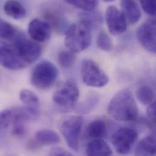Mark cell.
I'll return each instance as SVG.
<instances>
[{
	"mask_svg": "<svg viewBox=\"0 0 156 156\" xmlns=\"http://www.w3.org/2000/svg\"><path fill=\"white\" fill-rule=\"evenodd\" d=\"M140 2L144 11L151 15L156 14V0H140Z\"/></svg>",
	"mask_w": 156,
	"mask_h": 156,
	"instance_id": "obj_29",
	"label": "cell"
},
{
	"mask_svg": "<svg viewBox=\"0 0 156 156\" xmlns=\"http://www.w3.org/2000/svg\"><path fill=\"white\" fill-rule=\"evenodd\" d=\"M108 112L114 119L120 122H134L139 117V109L132 92L122 89L111 98Z\"/></svg>",
	"mask_w": 156,
	"mask_h": 156,
	"instance_id": "obj_2",
	"label": "cell"
},
{
	"mask_svg": "<svg viewBox=\"0 0 156 156\" xmlns=\"http://www.w3.org/2000/svg\"><path fill=\"white\" fill-rule=\"evenodd\" d=\"M49 155L55 156H72V154L63 148L56 147L52 148L50 150Z\"/></svg>",
	"mask_w": 156,
	"mask_h": 156,
	"instance_id": "obj_31",
	"label": "cell"
},
{
	"mask_svg": "<svg viewBox=\"0 0 156 156\" xmlns=\"http://www.w3.org/2000/svg\"><path fill=\"white\" fill-rule=\"evenodd\" d=\"M147 115L148 123L151 128L155 129L156 124V101H153L149 105L147 109Z\"/></svg>",
	"mask_w": 156,
	"mask_h": 156,
	"instance_id": "obj_30",
	"label": "cell"
},
{
	"mask_svg": "<svg viewBox=\"0 0 156 156\" xmlns=\"http://www.w3.org/2000/svg\"><path fill=\"white\" fill-rule=\"evenodd\" d=\"M11 42L28 65L35 62L42 54V48L40 45L36 41L27 38L22 33H20L17 38Z\"/></svg>",
	"mask_w": 156,
	"mask_h": 156,
	"instance_id": "obj_10",
	"label": "cell"
},
{
	"mask_svg": "<svg viewBox=\"0 0 156 156\" xmlns=\"http://www.w3.org/2000/svg\"><path fill=\"white\" fill-rule=\"evenodd\" d=\"M105 21L109 32L119 35L127 29V21L123 12L114 5L109 6L105 12Z\"/></svg>",
	"mask_w": 156,
	"mask_h": 156,
	"instance_id": "obj_12",
	"label": "cell"
},
{
	"mask_svg": "<svg viewBox=\"0 0 156 156\" xmlns=\"http://www.w3.org/2000/svg\"><path fill=\"white\" fill-rule=\"evenodd\" d=\"M20 98L25 106L38 108L40 100L38 97L33 91L29 89H23L20 93Z\"/></svg>",
	"mask_w": 156,
	"mask_h": 156,
	"instance_id": "obj_24",
	"label": "cell"
},
{
	"mask_svg": "<svg viewBox=\"0 0 156 156\" xmlns=\"http://www.w3.org/2000/svg\"><path fill=\"white\" fill-rule=\"evenodd\" d=\"M58 76L56 66L48 60L39 62L33 69L31 74V83L38 89H48L55 83Z\"/></svg>",
	"mask_w": 156,
	"mask_h": 156,
	"instance_id": "obj_5",
	"label": "cell"
},
{
	"mask_svg": "<svg viewBox=\"0 0 156 156\" xmlns=\"http://www.w3.org/2000/svg\"><path fill=\"white\" fill-rule=\"evenodd\" d=\"M91 41V30L80 21L69 26L65 32V46L75 53L87 49Z\"/></svg>",
	"mask_w": 156,
	"mask_h": 156,
	"instance_id": "obj_4",
	"label": "cell"
},
{
	"mask_svg": "<svg viewBox=\"0 0 156 156\" xmlns=\"http://www.w3.org/2000/svg\"><path fill=\"white\" fill-rule=\"evenodd\" d=\"M38 115V108L26 106L7 109L0 112V127H10L14 136L21 137L26 133L28 122L35 120Z\"/></svg>",
	"mask_w": 156,
	"mask_h": 156,
	"instance_id": "obj_1",
	"label": "cell"
},
{
	"mask_svg": "<svg viewBox=\"0 0 156 156\" xmlns=\"http://www.w3.org/2000/svg\"><path fill=\"white\" fill-rule=\"evenodd\" d=\"M81 76L83 81L88 86L102 87L109 82V77L94 61L85 59L81 66Z\"/></svg>",
	"mask_w": 156,
	"mask_h": 156,
	"instance_id": "obj_6",
	"label": "cell"
},
{
	"mask_svg": "<svg viewBox=\"0 0 156 156\" xmlns=\"http://www.w3.org/2000/svg\"><path fill=\"white\" fill-rule=\"evenodd\" d=\"M107 132V126L105 122L101 119H96L90 122L86 131V136L91 139H102Z\"/></svg>",
	"mask_w": 156,
	"mask_h": 156,
	"instance_id": "obj_20",
	"label": "cell"
},
{
	"mask_svg": "<svg viewBox=\"0 0 156 156\" xmlns=\"http://www.w3.org/2000/svg\"><path fill=\"white\" fill-rule=\"evenodd\" d=\"M3 9L8 16L15 20L24 18L27 13L26 9L23 5L16 0L7 1L4 4Z\"/></svg>",
	"mask_w": 156,
	"mask_h": 156,
	"instance_id": "obj_18",
	"label": "cell"
},
{
	"mask_svg": "<svg viewBox=\"0 0 156 156\" xmlns=\"http://www.w3.org/2000/svg\"><path fill=\"white\" fill-rule=\"evenodd\" d=\"M79 95L76 81L73 79H68L56 90L52 100L58 111L69 112L76 108Z\"/></svg>",
	"mask_w": 156,
	"mask_h": 156,
	"instance_id": "obj_3",
	"label": "cell"
},
{
	"mask_svg": "<svg viewBox=\"0 0 156 156\" xmlns=\"http://www.w3.org/2000/svg\"><path fill=\"white\" fill-rule=\"evenodd\" d=\"M156 153V137L149 136L142 139L136 150L137 156H155Z\"/></svg>",
	"mask_w": 156,
	"mask_h": 156,
	"instance_id": "obj_19",
	"label": "cell"
},
{
	"mask_svg": "<svg viewBox=\"0 0 156 156\" xmlns=\"http://www.w3.org/2000/svg\"><path fill=\"white\" fill-rule=\"evenodd\" d=\"M99 101V96L98 94L92 93L88 95L84 101L79 106V111L86 114L91 111L97 105Z\"/></svg>",
	"mask_w": 156,
	"mask_h": 156,
	"instance_id": "obj_27",
	"label": "cell"
},
{
	"mask_svg": "<svg viewBox=\"0 0 156 156\" xmlns=\"http://www.w3.org/2000/svg\"><path fill=\"white\" fill-rule=\"evenodd\" d=\"M80 21L87 26L90 30L98 27L103 22V16L100 12L95 10L83 12L80 17Z\"/></svg>",
	"mask_w": 156,
	"mask_h": 156,
	"instance_id": "obj_21",
	"label": "cell"
},
{
	"mask_svg": "<svg viewBox=\"0 0 156 156\" xmlns=\"http://www.w3.org/2000/svg\"><path fill=\"white\" fill-rule=\"evenodd\" d=\"M136 97L144 105H148L154 101L155 93L153 88L147 85H142L136 90Z\"/></svg>",
	"mask_w": 156,
	"mask_h": 156,
	"instance_id": "obj_23",
	"label": "cell"
},
{
	"mask_svg": "<svg viewBox=\"0 0 156 156\" xmlns=\"http://www.w3.org/2000/svg\"><path fill=\"white\" fill-rule=\"evenodd\" d=\"M97 45L99 49L106 52H109L112 49V42L110 36L104 30L99 32L97 37Z\"/></svg>",
	"mask_w": 156,
	"mask_h": 156,
	"instance_id": "obj_28",
	"label": "cell"
},
{
	"mask_svg": "<svg viewBox=\"0 0 156 156\" xmlns=\"http://www.w3.org/2000/svg\"><path fill=\"white\" fill-rule=\"evenodd\" d=\"M43 17L54 29L58 32H66L68 26V21L66 17L61 11L55 8L48 7L43 10Z\"/></svg>",
	"mask_w": 156,
	"mask_h": 156,
	"instance_id": "obj_14",
	"label": "cell"
},
{
	"mask_svg": "<svg viewBox=\"0 0 156 156\" xmlns=\"http://www.w3.org/2000/svg\"><path fill=\"white\" fill-rule=\"evenodd\" d=\"M0 65L10 70H20L29 65L11 43L0 40Z\"/></svg>",
	"mask_w": 156,
	"mask_h": 156,
	"instance_id": "obj_8",
	"label": "cell"
},
{
	"mask_svg": "<svg viewBox=\"0 0 156 156\" xmlns=\"http://www.w3.org/2000/svg\"><path fill=\"white\" fill-rule=\"evenodd\" d=\"M137 139L136 130L129 127H122L112 134L111 141L118 153L126 155L133 150Z\"/></svg>",
	"mask_w": 156,
	"mask_h": 156,
	"instance_id": "obj_9",
	"label": "cell"
},
{
	"mask_svg": "<svg viewBox=\"0 0 156 156\" xmlns=\"http://www.w3.org/2000/svg\"><path fill=\"white\" fill-rule=\"evenodd\" d=\"M83 125L81 116H72L65 119L60 125V130L69 147L77 152L80 137Z\"/></svg>",
	"mask_w": 156,
	"mask_h": 156,
	"instance_id": "obj_7",
	"label": "cell"
},
{
	"mask_svg": "<svg viewBox=\"0 0 156 156\" xmlns=\"http://www.w3.org/2000/svg\"><path fill=\"white\" fill-rule=\"evenodd\" d=\"M103 1H104L105 2H112V1H114V0H103Z\"/></svg>",
	"mask_w": 156,
	"mask_h": 156,
	"instance_id": "obj_32",
	"label": "cell"
},
{
	"mask_svg": "<svg viewBox=\"0 0 156 156\" xmlns=\"http://www.w3.org/2000/svg\"><path fill=\"white\" fill-rule=\"evenodd\" d=\"M28 34L32 40L36 42H44L51 37L52 28L46 20L34 18L28 26Z\"/></svg>",
	"mask_w": 156,
	"mask_h": 156,
	"instance_id": "obj_13",
	"label": "cell"
},
{
	"mask_svg": "<svg viewBox=\"0 0 156 156\" xmlns=\"http://www.w3.org/2000/svg\"><path fill=\"white\" fill-rule=\"evenodd\" d=\"M76 55L75 52L69 51H63L60 52L58 56V61L60 66L65 68L73 67L76 62Z\"/></svg>",
	"mask_w": 156,
	"mask_h": 156,
	"instance_id": "obj_25",
	"label": "cell"
},
{
	"mask_svg": "<svg viewBox=\"0 0 156 156\" xmlns=\"http://www.w3.org/2000/svg\"><path fill=\"white\" fill-rule=\"evenodd\" d=\"M78 9L84 12L91 11L96 9L98 5V0H63Z\"/></svg>",
	"mask_w": 156,
	"mask_h": 156,
	"instance_id": "obj_26",
	"label": "cell"
},
{
	"mask_svg": "<svg viewBox=\"0 0 156 156\" xmlns=\"http://www.w3.org/2000/svg\"><path fill=\"white\" fill-rule=\"evenodd\" d=\"M156 23L155 18H150L144 23L138 29L137 37L141 45L148 52H156Z\"/></svg>",
	"mask_w": 156,
	"mask_h": 156,
	"instance_id": "obj_11",
	"label": "cell"
},
{
	"mask_svg": "<svg viewBox=\"0 0 156 156\" xmlns=\"http://www.w3.org/2000/svg\"><path fill=\"white\" fill-rule=\"evenodd\" d=\"M122 12L130 24L137 23L141 18V10L134 0H121Z\"/></svg>",
	"mask_w": 156,
	"mask_h": 156,
	"instance_id": "obj_15",
	"label": "cell"
},
{
	"mask_svg": "<svg viewBox=\"0 0 156 156\" xmlns=\"http://www.w3.org/2000/svg\"><path fill=\"white\" fill-rule=\"evenodd\" d=\"M21 32L12 24L0 18V38L12 41L17 38Z\"/></svg>",
	"mask_w": 156,
	"mask_h": 156,
	"instance_id": "obj_22",
	"label": "cell"
},
{
	"mask_svg": "<svg viewBox=\"0 0 156 156\" xmlns=\"http://www.w3.org/2000/svg\"><path fill=\"white\" fill-rule=\"evenodd\" d=\"M35 141L37 144L40 145H54L60 142V137L54 131L41 129L36 133Z\"/></svg>",
	"mask_w": 156,
	"mask_h": 156,
	"instance_id": "obj_17",
	"label": "cell"
},
{
	"mask_svg": "<svg viewBox=\"0 0 156 156\" xmlns=\"http://www.w3.org/2000/svg\"><path fill=\"white\" fill-rule=\"evenodd\" d=\"M87 156H111L112 151L107 143L101 139H95L90 142L86 149Z\"/></svg>",
	"mask_w": 156,
	"mask_h": 156,
	"instance_id": "obj_16",
	"label": "cell"
}]
</instances>
